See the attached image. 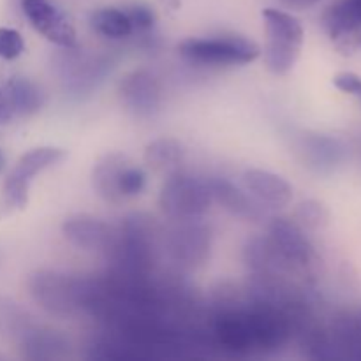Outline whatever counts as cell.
Masks as SVG:
<instances>
[{"instance_id": "cell-1", "label": "cell", "mask_w": 361, "mask_h": 361, "mask_svg": "<svg viewBox=\"0 0 361 361\" xmlns=\"http://www.w3.org/2000/svg\"><path fill=\"white\" fill-rule=\"evenodd\" d=\"M32 300L49 316L73 319L92 316L95 303V275H73L59 270H37L28 277Z\"/></svg>"}, {"instance_id": "cell-2", "label": "cell", "mask_w": 361, "mask_h": 361, "mask_svg": "<svg viewBox=\"0 0 361 361\" xmlns=\"http://www.w3.org/2000/svg\"><path fill=\"white\" fill-rule=\"evenodd\" d=\"M161 228L150 215L129 214L116 228L115 243L108 252L113 268L140 277L152 275L161 252Z\"/></svg>"}, {"instance_id": "cell-3", "label": "cell", "mask_w": 361, "mask_h": 361, "mask_svg": "<svg viewBox=\"0 0 361 361\" xmlns=\"http://www.w3.org/2000/svg\"><path fill=\"white\" fill-rule=\"evenodd\" d=\"M66 157L67 152L59 147H37L25 152L6 176L0 189V219L25 210L35 176L62 162Z\"/></svg>"}, {"instance_id": "cell-4", "label": "cell", "mask_w": 361, "mask_h": 361, "mask_svg": "<svg viewBox=\"0 0 361 361\" xmlns=\"http://www.w3.org/2000/svg\"><path fill=\"white\" fill-rule=\"evenodd\" d=\"M263 21L267 32L264 66L271 74L284 76L296 66L302 55L305 32L298 18L282 9H264Z\"/></svg>"}, {"instance_id": "cell-5", "label": "cell", "mask_w": 361, "mask_h": 361, "mask_svg": "<svg viewBox=\"0 0 361 361\" xmlns=\"http://www.w3.org/2000/svg\"><path fill=\"white\" fill-rule=\"evenodd\" d=\"M178 53L194 66L228 67L254 62L259 59L261 49L256 42L242 35H221L185 39L178 44Z\"/></svg>"}, {"instance_id": "cell-6", "label": "cell", "mask_w": 361, "mask_h": 361, "mask_svg": "<svg viewBox=\"0 0 361 361\" xmlns=\"http://www.w3.org/2000/svg\"><path fill=\"white\" fill-rule=\"evenodd\" d=\"M212 197L208 178L173 171L159 192V208L171 221L201 219L210 210Z\"/></svg>"}, {"instance_id": "cell-7", "label": "cell", "mask_w": 361, "mask_h": 361, "mask_svg": "<svg viewBox=\"0 0 361 361\" xmlns=\"http://www.w3.org/2000/svg\"><path fill=\"white\" fill-rule=\"evenodd\" d=\"M212 233L200 219L173 221L162 231L161 252L180 270H194L203 267L210 257Z\"/></svg>"}, {"instance_id": "cell-8", "label": "cell", "mask_w": 361, "mask_h": 361, "mask_svg": "<svg viewBox=\"0 0 361 361\" xmlns=\"http://www.w3.org/2000/svg\"><path fill=\"white\" fill-rule=\"evenodd\" d=\"M56 74L63 85V90L76 99H83L97 90L104 78L111 73L113 59L102 53H85L74 48H62L55 59Z\"/></svg>"}, {"instance_id": "cell-9", "label": "cell", "mask_w": 361, "mask_h": 361, "mask_svg": "<svg viewBox=\"0 0 361 361\" xmlns=\"http://www.w3.org/2000/svg\"><path fill=\"white\" fill-rule=\"evenodd\" d=\"M267 236L291 277L312 268L316 252L310 240L307 238L305 229L296 224L295 219L293 221L286 217L271 219Z\"/></svg>"}, {"instance_id": "cell-10", "label": "cell", "mask_w": 361, "mask_h": 361, "mask_svg": "<svg viewBox=\"0 0 361 361\" xmlns=\"http://www.w3.org/2000/svg\"><path fill=\"white\" fill-rule=\"evenodd\" d=\"M118 95L123 108L136 118H154L162 106V88L154 73L134 69L120 80Z\"/></svg>"}, {"instance_id": "cell-11", "label": "cell", "mask_w": 361, "mask_h": 361, "mask_svg": "<svg viewBox=\"0 0 361 361\" xmlns=\"http://www.w3.org/2000/svg\"><path fill=\"white\" fill-rule=\"evenodd\" d=\"M21 9L28 23L46 41L53 42L59 48L78 46V35L73 23L51 0H21Z\"/></svg>"}, {"instance_id": "cell-12", "label": "cell", "mask_w": 361, "mask_h": 361, "mask_svg": "<svg viewBox=\"0 0 361 361\" xmlns=\"http://www.w3.org/2000/svg\"><path fill=\"white\" fill-rule=\"evenodd\" d=\"M62 235L76 249L108 256L115 243L116 228L94 215L76 214L62 222Z\"/></svg>"}, {"instance_id": "cell-13", "label": "cell", "mask_w": 361, "mask_h": 361, "mask_svg": "<svg viewBox=\"0 0 361 361\" xmlns=\"http://www.w3.org/2000/svg\"><path fill=\"white\" fill-rule=\"evenodd\" d=\"M242 185L264 208H284L293 200V187L286 178L268 169H247Z\"/></svg>"}, {"instance_id": "cell-14", "label": "cell", "mask_w": 361, "mask_h": 361, "mask_svg": "<svg viewBox=\"0 0 361 361\" xmlns=\"http://www.w3.org/2000/svg\"><path fill=\"white\" fill-rule=\"evenodd\" d=\"M214 203H219L233 217L243 221H261L264 207L257 203L245 189H240L226 178H208Z\"/></svg>"}, {"instance_id": "cell-15", "label": "cell", "mask_w": 361, "mask_h": 361, "mask_svg": "<svg viewBox=\"0 0 361 361\" xmlns=\"http://www.w3.org/2000/svg\"><path fill=\"white\" fill-rule=\"evenodd\" d=\"M295 148L303 164L319 173L330 171L342 157L341 143L323 134H302L295 137Z\"/></svg>"}, {"instance_id": "cell-16", "label": "cell", "mask_w": 361, "mask_h": 361, "mask_svg": "<svg viewBox=\"0 0 361 361\" xmlns=\"http://www.w3.org/2000/svg\"><path fill=\"white\" fill-rule=\"evenodd\" d=\"M16 345L28 360H56L69 353V341L60 331L37 323L16 342Z\"/></svg>"}, {"instance_id": "cell-17", "label": "cell", "mask_w": 361, "mask_h": 361, "mask_svg": "<svg viewBox=\"0 0 361 361\" xmlns=\"http://www.w3.org/2000/svg\"><path fill=\"white\" fill-rule=\"evenodd\" d=\"M126 166V155L118 152H109L95 162L92 169V187L99 197L108 203H122L123 197L118 190V178Z\"/></svg>"}, {"instance_id": "cell-18", "label": "cell", "mask_w": 361, "mask_h": 361, "mask_svg": "<svg viewBox=\"0 0 361 361\" xmlns=\"http://www.w3.org/2000/svg\"><path fill=\"white\" fill-rule=\"evenodd\" d=\"M323 27L334 41L349 37L361 28V0H338L323 14Z\"/></svg>"}, {"instance_id": "cell-19", "label": "cell", "mask_w": 361, "mask_h": 361, "mask_svg": "<svg viewBox=\"0 0 361 361\" xmlns=\"http://www.w3.org/2000/svg\"><path fill=\"white\" fill-rule=\"evenodd\" d=\"M330 349L344 351L349 358L361 360V310L341 314L326 331Z\"/></svg>"}, {"instance_id": "cell-20", "label": "cell", "mask_w": 361, "mask_h": 361, "mask_svg": "<svg viewBox=\"0 0 361 361\" xmlns=\"http://www.w3.org/2000/svg\"><path fill=\"white\" fill-rule=\"evenodd\" d=\"M14 116H30L44 104V94L34 81L21 76H13L4 85Z\"/></svg>"}, {"instance_id": "cell-21", "label": "cell", "mask_w": 361, "mask_h": 361, "mask_svg": "<svg viewBox=\"0 0 361 361\" xmlns=\"http://www.w3.org/2000/svg\"><path fill=\"white\" fill-rule=\"evenodd\" d=\"M183 155H185V150L178 140L162 136L147 145L143 161L154 171H169L183 161Z\"/></svg>"}, {"instance_id": "cell-22", "label": "cell", "mask_w": 361, "mask_h": 361, "mask_svg": "<svg viewBox=\"0 0 361 361\" xmlns=\"http://www.w3.org/2000/svg\"><path fill=\"white\" fill-rule=\"evenodd\" d=\"M90 25L99 35L113 39V41L127 39L134 34L127 11L116 9V7H102V9L94 11L90 16Z\"/></svg>"}, {"instance_id": "cell-23", "label": "cell", "mask_w": 361, "mask_h": 361, "mask_svg": "<svg viewBox=\"0 0 361 361\" xmlns=\"http://www.w3.org/2000/svg\"><path fill=\"white\" fill-rule=\"evenodd\" d=\"M35 321L16 302L0 296V337L16 344Z\"/></svg>"}, {"instance_id": "cell-24", "label": "cell", "mask_w": 361, "mask_h": 361, "mask_svg": "<svg viewBox=\"0 0 361 361\" xmlns=\"http://www.w3.org/2000/svg\"><path fill=\"white\" fill-rule=\"evenodd\" d=\"M295 222L303 229H321L328 222V212L323 203L307 200L300 203L295 210Z\"/></svg>"}, {"instance_id": "cell-25", "label": "cell", "mask_w": 361, "mask_h": 361, "mask_svg": "<svg viewBox=\"0 0 361 361\" xmlns=\"http://www.w3.org/2000/svg\"><path fill=\"white\" fill-rule=\"evenodd\" d=\"M145 187H147V173L141 168H137V166L127 164L122 169L118 178V190L123 200L140 196L145 190Z\"/></svg>"}, {"instance_id": "cell-26", "label": "cell", "mask_w": 361, "mask_h": 361, "mask_svg": "<svg viewBox=\"0 0 361 361\" xmlns=\"http://www.w3.org/2000/svg\"><path fill=\"white\" fill-rule=\"evenodd\" d=\"M25 51V41L14 28L0 27V59L16 60Z\"/></svg>"}, {"instance_id": "cell-27", "label": "cell", "mask_w": 361, "mask_h": 361, "mask_svg": "<svg viewBox=\"0 0 361 361\" xmlns=\"http://www.w3.org/2000/svg\"><path fill=\"white\" fill-rule=\"evenodd\" d=\"M129 14V20L133 23L134 34H147L155 27V13L145 4H137V6L126 9Z\"/></svg>"}, {"instance_id": "cell-28", "label": "cell", "mask_w": 361, "mask_h": 361, "mask_svg": "<svg viewBox=\"0 0 361 361\" xmlns=\"http://www.w3.org/2000/svg\"><path fill=\"white\" fill-rule=\"evenodd\" d=\"M334 87L344 94L355 95L361 101V76L355 73H338L334 76Z\"/></svg>"}, {"instance_id": "cell-29", "label": "cell", "mask_w": 361, "mask_h": 361, "mask_svg": "<svg viewBox=\"0 0 361 361\" xmlns=\"http://www.w3.org/2000/svg\"><path fill=\"white\" fill-rule=\"evenodd\" d=\"M13 118H14V113H13V108H11V104H9V99H7L4 88L0 87V127L7 126V123H9Z\"/></svg>"}, {"instance_id": "cell-30", "label": "cell", "mask_w": 361, "mask_h": 361, "mask_svg": "<svg viewBox=\"0 0 361 361\" xmlns=\"http://www.w3.org/2000/svg\"><path fill=\"white\" fill-rule=\"evenodd\" d=\"M281 2L284 4V6L291 7V9L302 11V9H307V7L316 6V4L321 2V0H281Z\"/></svg>"}, {"instance_id": "cell-31", "label": "cell", "mask_w": 361, "mask_h": 361, "mask_svg": "<svg viewBox=\"0 0 361 361\" xmlns=\"http://www.w3.org/2000/svg\"><path fill=\"white\" fill-rule=\"evenodd\" d=\"M161 2L164 4V6L171 7V9H178L180 7V0H161Z\"/></svg>"}, {"instance_id": "cell-32", "label": "cell", "mask_w": 361, "mask_h": 361, "mask_svg": "<svg viewBox=\"0 0 361 361\" xmlns=\"http://www.w3.org/2000/svg\"><path fill=\"white\" fill-rule=\"evenodd\" d=\"M4 168H6V155H4V152L0 150V173L4 171Z\"/></svg>"}]
</instances>
